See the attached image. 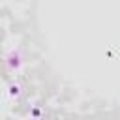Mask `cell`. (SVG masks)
Masks as SVG:
<instances>
[{"label": "cell", "mask_w": 120, "mask_h": 120, "mask_svg": "<svg viewBox=\"0 0 120 120\" xmlns=\"http://www.w3.org/2000/svg\"><path fill=\"white\" fill-rule=\"evenodd\" d=\"M19 64H21V60H19V56L11 52V54L8 56V66H9L11 69H13V68H19Z\"/></svg>", "instance_id": "obj_1"}, {"label": "cell", "mask_w": 120, "mask_h": 120, "mask_svg": "<svg viewBox=\"0 0 120 120\" xmlns=\"http://www.w3.org/2000/svg\"><path fill=\"white\" fill-rule=\"evenodd\" d=\"M9 96H19V86H17V84L9 88Z\"/></svg>", "instance_id": "obj_2"}]
</instances>
